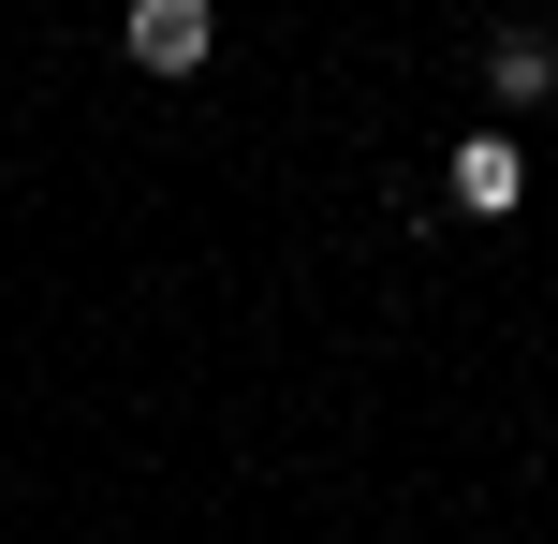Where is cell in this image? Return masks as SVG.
I'll return each mask as SVG.
<instances>
[{"instance_id": "cell-1", "label": "cell", "mask_w": 558, "mask_h": 544, "mask_svg": "<svg viewBox=\"0 0 558 544\" xmlns=\"http://www.w3.org/2000/svg\"><path fill=\"white\" fill-rule=\"evenodd\" d=\"M133 59L147 74H192L206 59V0H133Z\"/></svg>"}, {"instance_id": "cell-2", "label": "cell", "mask_w": 558, "mask_h": 544, "mask_svg": "<svg viewBox=\"0 0 558 544\" xmlns=\"http://www.w3.org/2000/svg\"><path fill=\"white\" fill-rule=\"evenodd\" d=\"M514 192H530V162H514L500 133H471V147H456V206H471V221H500Z\"/></svg>"}, {"instance_id": "cell-3", "label": "cell", "mask_w": 558, "mask_h": 544, "mask_svg": "<svg viewBox=\"0 0 558 544\" xmlns=\"http://www.w3.org/2000/svg\"><path fill=\"white\" fill-rule=\"evenodd\" d=\"M485 88H500V104H544V88H558V45H544V29H500V45H485Z\"/></svg>"}]
</instances>
